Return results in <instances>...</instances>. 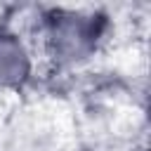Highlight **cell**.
Returning a JSON list of instances; mask_svg holds the SVG:
<instances>
[{
	"label": "cell",
	"instance_id": "obj_2",
	"mask_svg": "<svg viewBox=\"0 0 151 151\" xmlns=\"http://www.w3.org/2000/svg\"><path fill=\"white\" fill-rule=\"evenodd\" d=\"M28 54L12 33H0V85H19L28 76Z\"/></svg>",
	"mask_w": 151,
	"mask_h": 151
},
{
	"label": "cell",
	"instance_id": "obj_1",
	"mask_svg": "<svg viewBox=\"0 0 151 151\" xmlns=\"http://www.w3.org/2000/svg\"><path fill=\"white\" fill-rule=\"evenodd\" d=\"M97 33V21L90 14L59 12L50 24V42L54 47V54L64 61L83 59L94 47Z\"/></svg>",
	"mask_w": 151,
	"mask_h": 151
}]
</instances>
